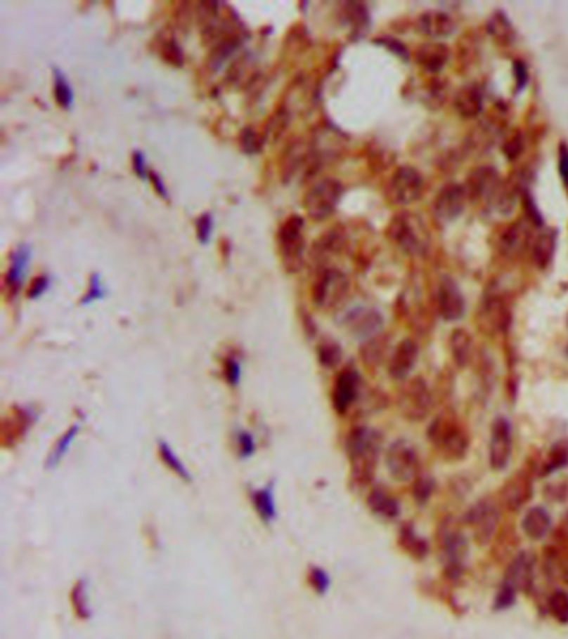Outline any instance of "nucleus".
I'll return each mask as SVG.
<instances>
[{
    "mask_svg": "<svg viewBox=\"0 0 568 639\" xmlns=\"http://www.w3.org/2000/svg\"><path fill=\"white\" fill-rule=\"evenodd\" d=\"M515 596H517V589L510 586V584L502 583V586H500L498 593H497V598H495L493 607L500 611L508 610V607L515 602Z\"/></svg>",
    "mask_w": 568,
    "mask_h": 639,
    "instance_id": "nucleus-48",
    "label": "nucleus"
},
{
    "mask_svg": "<svg viewBox=\"0 0 568 639\" xmlns=\"http://www.w3.org/2000/svg\"><path fill=\"white\" fill-rule=\"evenodd\" d=\"M525 210H527V213H529V218H530V222H531V223L536 225V227H540V225H543L542 213H540V210L536 209L535 200L531 199V197L529 195V193H527V195H525Z\"/></svg>",
    "mask_w": 568,
    "mask_h": 639,
    "instance_id": "nucleus-58",
    "label": "nucleus"
},
{
    "mask_svg": "<svg viewBox=\"0 0 568 639\" xmlns=\"http://www.w3.org/2000/svg\"><path fill=\"white\" fill-rule=\"evenodd\" d=\"M385 465L392 478L399 483H407L420 475L417 449L407 440H396L390 444L385 453Z\"/></svg>",
    "mask_w": 568,
    "mask_h": 639,
    "instance_id": "nucleus-7",
    "label": "nucleus"
},
{
    "mask_svg": "<svg viewBox=\"0 0 568 639\" xmlns=\"http://www.w3.org/2000/svg\"><path fill=\"white\" fill-rule=\"evenodd\" d=\"M30 262V246L27 245H20L19 249L13 251L12 260H11V267H8L7 277H6V283L7 286L11 288L12 294H17L19 288L24 283V277L27 272V267H29Z\"/></svg>",
    "mask_w": 568,
    "mask_h": 639,
    "instance_id": "nucleus-28",
    "label": "nucleus"
},
{
    "mask_svg": "<svg viewBox=\"0 0 568 639\" xmlns=\"http://www.w3.org/2000/svg\"><path fill=\"white\" fill-rule=\"evenodd\" d=\"M453 107L457 114L462 115L463 119H475L484 110V98L475 87H465L458 90V93L455 95Z\"/></svg>",
    "mask_w": 568,
    "mask_h": 639,
    "instance_id": "nucleus-27",
    "label": "nucleus"
},
{
    "mask_svg": "<svg viewBox=\"0 0 568 639\" xmlns=\"http://www.w3.org/2000/svg\"><path fill=\"white\" fill-rule=\"evenodd\" d=\"M400 544H402V548L408 553V555L417 558V560L425 558L428 553L427 541H423L422 538L417 536L412 525H405L402 531H400Z\"/></svg>",
    "mask_w": 568,
    "mask_h": 639,
    "instance_id": "nucleus-38",
    "label": "nucleus"
},
{
    "mask_svg": "<svg viewBox=\"0 0 568 639\" xmlns=\"http://www.w3.org/2000/svg\"><path fill=\"white\" fill-rule=\"evenodd\" d=\"M157 449H159L160 460L164 461V465L169 468L172 473L177 475L179 478L183 481H192L191 471L187 470V466L183 465V461L180 460V458L177 456V453H175V449L170 447L167 441H159V447H157Z\"/></svg>",
    "mask_w": 568,
    "mask_h": 639,
    "instance_id": "nucleus-36",
    "label": "nucleus"
},
{
    "mask_svg": "<svg viewBox=\"0 0 568 639\" xmlns=\"http://www.w3.org/2000/svg\"><path fill=\"white\" fill-rule=\"evenodd\" d=\"M440 548L447 561V569L450 576H458L462 571V565L468 555V539L462 531L447 526L440 534Z\"/></svg>",
    "mask_w": 568,
    "mask_h": 639,
    "instance_id": "nucleus-13",
    "label": "nucleus"
},
{
    "mask_svg": "<svg viewBox=\"0 0 568 639\" xmlns=\"http://www.w3.org/2000/svg\"><path fill=\"white\" fill-rule=\"evenodd\" d=\"M70 602L74 607V613L79 619L87 621L92 618V607H90L89 601V588L85 579H79L75 583V586L72 588L70 593Z\"/></svg>",
    "mask_w": 568,
    "mask_h": 639,
    "instance_id": "nucleus-35",
    "label": "nucleus"
},
{
    "mask_svg": "<svg viewBox=\"0 0 568 639\" xmlns=\"http://www.w3.org/2000/svg\"><path fill=\"white\" fill-rule=\"evenodd\" d=\"M558 172H560L562 182L568 192V145L562 143L558 148Z\"/></svg>",
    "mask_w": 568,
    "mask_h": 639,
    "instance_id": "nucleus-54",
    "label": "nucleus"
},
{
    "mask_svg": "<svg viewBox=\"0 0 568 639\" xmlns=\"http://www.w3.org/2000/svg\"><path fill=\"white\" fill-rule=\"evenodd\" d=\"M367 505L373 515L380 516L383 520H395L400 515L399 499L383 488L372 489L367 498Z\"/></svg>",
    "mask_w": 568,
    "mask_h": 639,
    "instance_id": "nucleus-24",
    "label": "nucleus"
},
{
    "mask_svg": "<svg viewBox=\"0 0 568 639\" xmlns=\"http://www.w3.org/2000/svg\"><path fill=\"white\" fill-rule=\"evenodd\" d=\"M389 235L396 246H400L408 255H422L428 249V230L422 218L417 215L404 211L392 220Z\"/></svg>",
    "mask_w": 568,
    "mask_h": 639,
    "instance_id": "nucleus-3",
    "label": "nucleus"
},
{
    "mask_svg": "<svg viewBox=\"0 0 568 639\" xmlns=\"http://www.w3.org/2000/svg\"><path fill=\"white\" fill-rule=\"evenodd\" d=\"M318 362L325 368H335L342 362V348L335 341H323L318 346Z\"/></svg>",
    "mask_w": 568,
    "mask_h": 639,
    "instance_id": "nucleus-42",
    "label": "nucleus"
},
{
    "mask_svg": "<svg viewBox=\"0 0 568 639\" xmlns=\"http://www.w3.org/2000/svg\"><path fill=\"white\" fill-rule=\"evenodd\" d=\"M489 30L490 34L495 35L498 40H502V42H510L512 40L513 27L510 24V20L503 15V12H497V15L490 20Z\"/></svg>",
    "mask_w": 568,
    "mask_h": 639,
    "instance_id": "nucleus-45",
    "label": "nucleus"
},
{
    "mask_svg": "<svg viewBox=\"0 0 568 639\" xmlns=\"http://www.w3.org/2000/svg\"><path fill=\"white\" fill-rule=\"evenodd\" d=\"M309 583L317 595L323 596L330 589L332 579L325 569L320 568V566H312L309 571Z\"/></svg>",
    "mask_w": 568,
    "mask_h": 639,
    "instance_id": "nucleus-47",
    "label": "nucleus"
},
{
    "mask_svg": "<svg viewBox=\"0 0 568 639\" xmlns=\"http://www.w3.org/2000/svg\"><path fill=\"white\" fill-rule=\"evenodd\" d=\"M80 428H82V426H80V423H74V425H72L70 428L67 430L65 433L57 440L56 447L52 448V452H51V454H49V458H47V468H49V470H52V468H57L58 465H60L62 460L65 458V454L69 453V449L72 447V443L75 441L77 435L80 433Z\"/></svg>",
    "mask_w": 568,
    "mask_h": 639,
    "instance_id": "nucleus-34",
    "label": "nucleus"
},
{
    "mask_svg": "<svg viewBox=\"0 0 568 639\" xmlns=\"http://www.w3.org/2000/svg\"><path fill=\"white\" fill-rule=\"evenodd\" d=\"M47 288H49V278H47V277H37V278H35V280L32 282V285L29 286V291H27V296H29L30 300L39 298L40 295H44L45 291H47Z\"/></svg>",
    "mask_w": 568,
    "mask_h": 639,
    "instance_id": "nucleus-57",
    "label": "nucleus"
},
{
    "mask_svg": "<svg viewBox=\"0 0 568 639\" xmlns=\"http://www.w3.org/2000/svg\"><path fill=\"white\" fill-rule=\"evenodd\" d=\"M383 317L373 308H355L347 313L345 328L351 336L360 340H370L382 330Z\"/></svg>",
    "mask_w": 568,
    "mask_h": 639,
    "instance_id": "nucleus-16",
    "label": "nucleus"
},
{
    "mask_svg": "<svg viewBox=\"0 0 568 639\" xmlns=\"http://www.w3.org/2000/svg\"><path fill=\"white\" fill-rule=\"evenodd\" d=\"M103 296H105V288H103V285H102L101 277L93 275L92 278H90V286H89L87 294L84 295L82 305H89V303H92V301L103 298Z\"/></svg>",
    "mask_w": 568,
    "mask_h": 639,
    "instance_id": "nucleus-51",
    "label": "nucleus"
},
{
    "mask_svg": "<svg viewBox=\"0 0 568 639\" xmlns=\"http://www.w3.org/2000/svg\"><path fill=\"white\" fill-rule=\"evenodd\" d=\"M455 29L457 25L452 17L441 11H428L418 19V30L428 39H448L450 35H453Z\"/></svg>",
    "mask_w": 568,
    "mask_h": 639,
    "instance_id": "nucleus-20",
    "label": "nucleus"
},
{
    "mask_svg": "<svg viewBox=\"0 0 568 639\" xmlns=\"http://www.w3.org/2000/svg\"><path fill=\"white\" fill-rule=\"evenodd\" d=\"M522 529L531 541H540L552 529V516L542 506H534L527 510L522 520Z\"/></svg>",
    "mask_w": 568,
    "mask_h": 639,
    "instance_id": "nucleus-22",
    "label": "nucleus"
},
{
    "mask_svg": "<svg viewBox=\"0 0 568 639\" xmlns=\"http://www.w3.org/2000/svg\"><path fill=\"white\" fill-rule=\"evenodd\" d=\"M513 72H515L517 79V90L520 92V90H524L527 87V84H529V72H527L524 62L520 60H517L515 64H513Z\"/></svg>",
    "mask_w": 568,
    "mask_h": 639,
    "instance_id": "nucleus-59",
    "label": "nucleus"
},
{
    "mask_svg": "<svg viewBox=\"0 0 568 639\" xmlns=\"http://www.w3.org/2000/svg\"><path fill=\"white\" fill-rule=\"evenodd\" d=\"M450 57V48L441 42L423 44L417 51V62L423 70L430 74H439L447 65Z\"/></svg>",
    "mask_w": 568,
    "mask_h": 639,
    "instance_id": "nucleus-21",
    "label": "nucleus"
},
{
    "mask_svg": "<svg viewBox=\"0 0 568 639\" xmlns=\"http://www.w3.org/2000/svg\"><path fill=\"white\" fill-rule=\"evenodd\" d=\"M383 355H385V343H383V340L377 338V336L368 340L362 348L363 362L370 364V367H375V364L380 363Z\"/></svg>",
    "mask_w": 568,
    "mask_h": 639,
    "instance_id": "nucleus-46",
    "label": "nucleus"
},
{
    "mask_svg": "<svg viewBox=\"0 0 568 639\" xmlns=\"http://www.w3.org/2000/svg\"><path fill=\"white\" fill-rule=\"evenodd\" d=\"M53 95L62 109H70L74 103V92L67 77L58 69H53Z\"/></svg>",
    "mask_w": 568,
    "mask_h": 639,
    "instance_id": "nucleus-39",
    "label": "nucleus"
},
{
    "mask_svg": "<svg viewBox=\"0 0 568 639\" xmlns=\"http://www.w3.org/2000/svg\"><path fill=\"white\" fill-rule=\"evenodd\" d=\"M342 245H344V237L339 232H328L322 238H318L317 243L312 249V260H315L318 265L327 262L332 255H335L337 251H340Z\"/></svg>",
    "mask_w": 568,
    "mask_h": 639,
    "instance_id": "nucleus-32",
    "label": "nucleus"
},
{
    "mask_svg": "<svg viewBox=\"0 0 568 639\" xmlns=\"http://www.w3.org/2000/svg\"><path fill=\"white\" fill-rule=\"evenodd\" d=\"M518 546V538L515 534V528L513 526H503V528L497 529L495 533V543H493V556L497 561L503 560H513L517 555H513L515 548Z\"/></svg>",
    "mask_w": 568,
    "mask_h": 639,
    "instance_id": "nucleus-30",
    "label": "nucleus"
},
{
    "mask_svg": "<svg viewBox=\"0 0 568 639\" xmlns=\"http://www.w3.org/2000/svg\"><path fill=\"white\" fill-rule=\"evenodd\" d=\"M500 185H502V182H500L497 170L490 169V166L475 170L470 177L472 195H475L477 199H484L489 204L493 199L495 193H497Z\"/></svg>",
    "mask_w": 568,
    "mask_h": 639,
    "instance_id": "nucleus-23",
    "label": "nucleus"
},
{
    "mask_svg": "<svg viewBox=\"0 0 568 639\" xmlns=\"http://www.w3.org/2000/svg\"><path fill=\"white\" fill-rule=\"evenodd\" d=\"M434 489L435 480L432 478L430 475L420 473L415 478V481H413V498H415L418 505H425L432 494H434Z\"/></svg>",
    "mask_w": 568,
    "mask_h": 639,
    "instance_id": "nucleus-41",
    "label": "nucleus"
},
{
    "mask_svg": "<svg viewBox=\"0 0 568 639\" xmlns=\"http://www.w3.org/2000/svg\"><path fill=\"white\" fill-rule=\"evenodd\" d=\"M237 448H238V454L242 458H250L254 456L257 444H255V438L254 435L249 433V431L242 430L237 433Z\"/></svg>",
    "mask_w": 568,
    "mask_h": 639,
    "instance_id": "nucleus-49",
    "label": "nucleus"
},
{
    "mask_svg": "<svg viewBox=\"0 0 568 639\" xmlns=\"http://www.w3.org/2000/svg\"><path fill=\"white\" fill-rule=\"evenodd\" d=\"M150 178H152V182H153V185H155V190L160 193L162 197H164V199H169V193H167L165 190V185H164V182H162V180L159 178V175H157L155 172H150Z\"/></svg>",
    "mask_w": 568,
    "mask_h": 639,
    "instance_id": "nucleus-62",
    "label": "nucleus"
},
{
    "mask_svg": "<svg viewBox=\"0 0 568 639\" xmlns=\"http://www.w3.org/2000/svg\"><path fill=\"white\" fill-rule=\"evenodd\" d=\"M555 562L557 568L560 571L562 579L565 583H568V550H563L555 555Z\"/></svg>",
    "mask_w": 568,
    "mask_h": 639,
    "instance_id": "nucleus-61",
    "label": "nucleus"
},
{
    "mask_svg": "<svg viewBox=\"0 0 568 639\" xmlns=\"http://www.w3.org/2000/svg\"><path fill=\"white\" fill-rule=\"evenodd\" d=\"M224 376H225V380H227L228 385L237 386L238 383H240L242 368H240V363H238L235 358H227V360H225Z\"/></svg>",
    "mask_w": 568,
    "mask_h": 639,
    "instance_id": "nucleus-52",
    "label": "nucleus"
},
{
    "mask_svg": "<svg viewBox=\"0 0 568 639\" xmlns=\"http://www.w3.org/2000/svg\"><path fill=\"white\" fill-rule=\"evenodd\" d=\"M132 165H134L135 173H137L141 178H147V175H150V173H147L146 157H143L142 152H135L132 157Z\"/></svg>",
    "mask_w": 568,
    "mask_h": 639,
    "instance_id": "nucleus-60",
    "label": "nucleus"
},
{
    "mask_svg": "<svg viewBox=\"0 0 568 639\" xmlns=\"http://www.w3.org/2000/svg\"><path fill=\"white\" fill-rule=\"evenodd\" d=\"M242 145L247 152H249V154H254V152L260 150V147H262V140H260L259 135H257L254 130L247 129L245 132L242 133Z\"/></svg>",
    "mask_w": 568,
    "mask_h": 639,
    "instance_id": "nucleus-55",
    "label": "nucleus"
},
{
    "mask_svg": "<svg viewBox=\"0 0 568 639\" xmlns=\"http://www.w3.org/2000/svg\"><path fill=\"white\" fill-rule=\"evenodd\" d=\"M359 390L360 376L354 368H347V370L339 373L332 393V404L339 415H345L349 411L359 397Z\"/></svg>",
    "mask_w": 568,
    "mask_h": 639,
    "instance_id": "nucleus-17",
    "label": "nucleus"
},
{
    "mask_svg": "<svg viewBox=\"0 0 568 639\" xmlns=\"http://www.w3.org/2000/svg\"><path fill=\"white\" fill-rule=\"evenodd\" d=\"M162 57L165 58L169 64L172 65H182L183 64V52L179 47V44L175 40L170 39L169 42H164L162 45Z\"/></svg>",
    "mask_w": 568,
    "mask_h": 639,
    "instance_id": "nucleus-50",
    "label": "nucleus"
},
{
    "mask_svg": "<svg viewBox=\"0 0 568 639\" xmlns=\"http://www.w3.org/2000/svg\"><path fill=\"white\" fill-rule=\"evenodd\" d=\"M530 238V232L527 230V227L522 222H517L512 225L502 237V250L507 255L520 253L522 250L527 246V242Z\"/></svg>",
    "mask_w": 568,
    "mask_h": 639,
    "instance_id": "nucleus-33",
    "label": "nucleus"
},
{
    "mask_svg": "<svg viewBox=\"0 0 568 639\" xmlns=\"http://www.w3.org/2000/svg\"><path fill=\"white\" fill-rule=\"evenodd\" d=\"M252 505H254L257 515L260 516V520L264 523H273L277 520V505H275V494H273V483L262 488H255L250 492Z\"/></svg>",
    "mask_w": 568,
    "mask_h": 639,
    "instance_id": "nucleus-26",
    "label": "nucleus"
},
{
    "mask_svg": "<svg viewBox=\"0 0 568 639\" xmlns=\"http://www.w3.org/2000/svg\"><path fill=\"white\" fill-rule=\"evenodd\" d=\"M437 303L441 318L447 322H457L465 315V298L462 290L452 278H441L439 290H437Z\"/></svg>",
    "mask_w": 568,
    "mask_h": 639,
    "instance_id": "nucleus-15",
    "label": "nucleus"
},
{
    "mask_svg": "<svg viewBox=\"0 0 568 639\" xmlns=\"http://www.w3.org/2000/svg\"><path fill=\"white\" fill-rule=\"evenodd\" d=\"M548 610L550 614L555 618L558 623L567 624L568 623V593L557 589L550 595L548 600Z\"/></svg>",
    "mask_w": 568,
    "mask_h": 639,
    "instance_id": "nucleus-40",
    "label": "nucleus"
},
{
    "mask_svg": "<svg viewBox=\"0 0 568 639\" xmlns=\"http://www.w3.org/2000/svg\"><path fill=\"white\" fill-rule=\"evenodd\" d=\"M350 290L345 273L335 268H323L312 286V301L317 308L333 310L344 303Z\"/></svg>",
    "mask_w": 568,
    "mask_h": 639,
    "instance_id": "nucleus-5",
    "label": "nucleus"
},
{
    "mask_svg": "<svg viewBox=\"0 0 568 639\" xmlns=\"http://www.w3.org/2000/svg\"><path fill=\"white\" fill-rule=\"evenodd\" d=\"M480 320L490 330H503L508 325V313L500 301L490 300L482 310Z\"/></svg>",
    "mask_w": 568,
    "mask_h": 639,
    "instance_id": "nucleus-37",
    "label": "nucleus"
},
{
    "mask_svg": "<svg viewBox=\"0 0 568 639\" xmlns=\"http://www.w3.org/2000/svg\"><path fill=\"white\" fill-rule=\"evenodd\" d=\"M344 187L335 178H322L309 188L304 197V209L315 222L327 220L340 204Z\"/></svg>",
    "mask_w": 568,
    "mask_h": 639,
    "instance_id": "nucleus-4",
    "label": "nucleus"
},
{
    "mask_svg": "<svg viewBox=\"0 0 568 639\" xmlns=\"http://www.w3.org/2000/svg\"><path fill=\"white\" fill-rule=\"evenodd\" d=\"M288 124H290V114H288L285 107H282V109L278 107V109L275 110V114L270 117L267 124V137L273 138L280 137V135L287 130Z\"/></svg>",
    "mask_w": 568,
    "mask_h": 639,
    "instance_id": "nucleus-44",
    "label": "nucleus"
},
{
    "mask_svg": "<svg viewBox=\"0 0 568 639\" xmlns=\"http://www.w3.org/2000/svg\"><path fill=\"white\" fill-rule=\"evenodd\" d=\"M418 360V345L413 340L405 338L396 345L394 355L389 362V373L394 380H405Z\"/></svg>",
    "mask_w": 568,
    "mask_h": 639,
    "instance_id": "nucleus-19",
    "label": "nucleus"
},
{
    "mask_svg": "<svg viewBox=\"0 0 568 639\" xmlns=\"http://www.w3.org/2000/svg\"><path fill=\"white\" fill-rule=\"evenodd\" d=\"M512 456V426L505 418H497L492 425L489 444V460L493 471L507 468Z\"/></svg>",
    "mask_w": 568,
    "mask_h": 639,
    "instance_id": "nucleus-11",
    "label": "nucleus"
},
{
    "mask_svg": "<svg viewBox=\"0 0 568 639\" xmlns=\"http://www.w3.org/2000/svg\"><path fill=\"white\" fill-rule=\"evenodd\" d=\"M278 251L288 272H299L305 260L304 220L299 215H292L282 223L278 230Z\"/></svg>",
    "mask_w": 568,
    "mask_h": 639,
    "instance_id": "nucleus-6",
    "label": "nucleus"
},
{
    "mask_svg": "<svg viewBox=\"0 0 568 639\" xmlns=\"http://www.w3.org/2000/svg\"><path fill=\"white\" fill-rule=\"evenodd\" d=\"M450 353L458 367H467L470 363L473 355V340L465 328H457L452 331L448 340Z\"/></svg>",
    "mask_w": 568,
    "mask_h": 639,
    "instance_id": "nucleus-29",
    "label": "nucleus"
},
{
    "mask_svg": "<svg viewBox=\"0 0 568 639\" xmlns=\"http://www.w3.org/2000/svg\"><path fill=\"white\" fill-rule=\"evenodd\" d=\"M567 465H568V448L565 447V444H557V447H553L552 452H550V458H548V461L543 465L542 475H545V476L552 475V473H555V471L562 470V468Z\"/></svg>",
    "mask_w": 568,
    "mask_h": 639,
    "instance_id": "nucleus-43",
    "label": "nucleus"
},
{
    "mask_svg": "<svg viewBox=\"0 0 568 639\" xmlns=\"http://www.w3.org/2000/svg\"><path fill=\"white\" fill-rule=\"evenodd\" d=\"M467 205V190L458 183L444 187L434 202V213L440 222H453L463 213Z\"/></svg>",
    "mask_w": 568,
    "mask_h": 639,
    "instance_id": "nucleus-14",
    "label": "nucleus"
},
{
    "mask_svg": "<svg viewBox=\"0 0 568 639\" xmlns=\"http://www.w3.org/2000/svg\"><path fill=\"white\" fill-rule=\"evenodd\" d=\"M310 150L306 148V145L302 140H295L288 145L287 152L283 154V162H282V170L285 177H295L299 175L302 170L305 169L306 165L310 164Z\"/></svg>",
    "mask_w": 568,
    "mask_h": 639,
    "instance_id": "nucleus-25",
    "label": "nucleus"
},
{
    "mask_svg": "<svg viewBox=\"0 0 568 639\" xmlns=\"http://www.w3.org/2000/svg\"><path fill=\"white\" fill-rule=\"evenodd\" d=\"M427 435L447 461H460L467 456L470 444L467 431L448 413L437 416L428 426Z\"/></svg>",
    "mask_w": 568,
    "mask_h": 639,
    "instance_id": "nucleus-2",
    "label": "nucleus"
},
{
    "mask_svg": "<svg viewBox=\"0 0 568 639\" xmlns=\"http://www.w3.org/2000/svg\"><path fill=\"white\" fill-rule=\"evenodd\" d=\"M534 496V481H531L530 471L522 470L510 476L500 489L503 506L510 511L522 510Z\"/></svg>",
    "mask_w": 568,
    "mask_h": 639,
    "instance_id": "nucleus-12",
    "label": "nucleus"
},
{
    "mask_svg": "<svg viewBox=\"0 0 568 639\" xmlns=\"http://www.w3.org/2000/svg\"><path fill=\"white\" fill-rule=\"evenodd\" d=\"M557 246V232L545 230L535 238L534 243V260L540 268H547L552 262Z\"/></svg>",
    "mask_w": 568,
    "mask_h": 639,
    "instance_id": "nucleus-31",
    "label": "nucleus"
},
{
    "mask_svg": "<svg viewBox=\"0 0 568 639\" xmlns=\"http://www.w3.org/2000/svg\"><path fill=\"white\" fill-rule=\"evenodd\" d=\"M382 436L368 426H355L347 435L345 449L351 466V481L360 486L368 485L375 475L380 456Z\"/></svg>",
    "mask_w": 568,
    "mask_h": 639,
    "instance_id": "nucleus-1",
    "label": "nucleus"
},
{
    "mask_svg": "<svg viewBox=\"0 0 568 639\" xmlns=\"http://www.w3.org/2000/svg\"><path fill=\"white\" fill-rule=\"evenodd\" d=\"M503 152H505V155L508 157V159L515 160L517 157L520 155L522 152H524V140H522L520 135H515V137H512L510 140L505 143Z\"/></svg>",
    "mask_w": 568,
    "mask_h": 639,
    "instance_id": "nucleus-56",
    "label": "nucleus"
},
{
    "mask_svg": "<svg viewBox=\"0 0 568 639\" xmlns=\"http://www.w3.org/2000/svg\"><path fill=\"white\" fill-rule=\"evenodd\" d=\"M503 583L510 584L517 591H530L531 584H534V558L530 553H518L508 562Z\"/></svg>",
    "mask_w": 568,
    "mask_h": 639,
    "instance_id": "nucleus-18",
    "label": "nucleus"
},
{
    "mask_svg": "<svg viewBox=\"0 0 568 639\" xmlns=\"http://www.w3.org/2000/svg\"><path fill=\"white\" fill-rule=\"evenodd\" d=\"M432 400L430 390H428L427 383L420 378H415L405 386L402 395H400L399 407L402 411V416L407 418L408 421H422L430 415Z\"/></svg>",
    "mask_w": 568,
    "mask_h": 639,
    "instance_id": "nucleus-9",
    "label": "nucleus"
},
{
    "mask_svg": "<svg viewBox=\"0 0 568 639\" xmlns=\"http://www.w3.org/2000/svg\"><path fill=\"white\" fill-rule=\"evenodd\" d=\"M212 230H214V220L210 213H204L197 220V238L198 242L209 243Z\"/></svg>",
    "mask_w": 568,
    "mask_h": 639,
    "instance_id": "nucleus-53",
    "label": "nucleus"
},
{
    "mask_svg": "<svg viewBox=\"0 0 568 639\" xmlns=\"http://www.w3.org/2000/svg\"><path fill=\"white\" fill-rule=\"evenodd\" d=\"M423 178L417 169L410 165L400 166L390 180V197L395 204L410 205L420 199Z\"/></svg>",
    "mask_w": 568,
    "mask_h": 639,
    "instance_id": "nucleus-10",
    "label": "nucleus"
},
{
    "mask_svg": "<svg viewBox=\"0 0 568 639\" xmlns=\"http://www.w3.org/2000/svg\"><path fill=\"white\" fill-rule=\"evenodd\" d=\"M465 523L473 529V538L485 546L495 538L500 526V511L492 499H480L465 515Z\"/></svg>",
    "mask_w": 568,
    "mask_h": 639,
    "instance_id": "nucleus-8",
    "label": "nucleus"
}]
</instances>
